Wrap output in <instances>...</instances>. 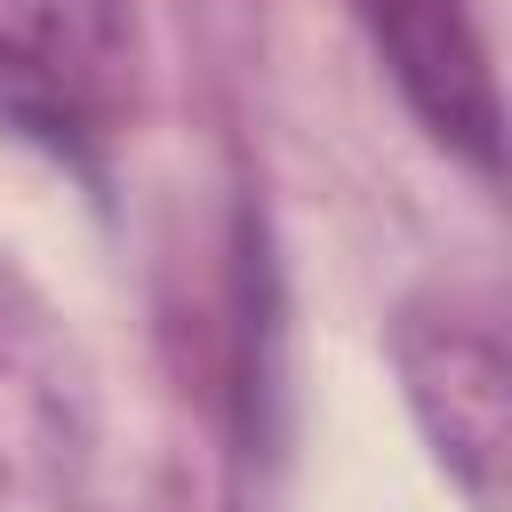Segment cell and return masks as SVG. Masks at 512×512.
<instances>
[{"label": "cell", "instance_id": "obj_2", "mask_svg": "<svg viewBox=\"0 0 512 512\" xmlns=\"http://www.w3.org/2000/svg\"><path fill=\"white\" fill-rule=\"evenodd\" d=\"M392 360L408 384V408L448 464V480L472 496V512H504V464H512V352L504 320L472 288L416 296L392 328Z\"/></svg>", "mask_w": 512, "mask_h": 512}, {"label": "cell", "instance_id": "obj_1", "mask_svg": "<svg viewBox=\"0 0 512 512\" xmlns=\"http://www.w3.org/2000/svg\"><path fill=\"white\" fill-rule=\"evenodd\" d=\"M0 112L72 160H96L136 120V8L0 0Z\"/></svg>", "mask_w": 512, "mask_h": 512}, {"label": "cell", "instance_id": "obj_3", "mask_svg": "<svg viewBox=\"0 0 512 512\" xmlns=\"http://www.w3.org/2000/svg\"><path fill=\"white\" fill-rule=\"evenodd\" d=\"M384 72L400 80L408 112L456 144L480 176H496V80H488V48L472 24V0H352Z\"/></svg>", "mask_w": 512, "mask_h": 512}]
</instances>
